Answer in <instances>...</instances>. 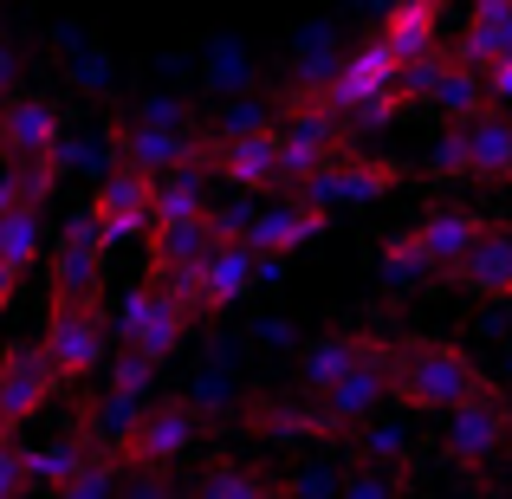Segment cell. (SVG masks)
Wrapping results in <instances>:
<instances>
[{
    "label": "cell",
    "mask_w": 512,
    "mask_h": 499,
    "mask_svg": "<svg viewBox=\"0 0 512 499\" xmlns=\"http://www.w3.org/2000/svg\"><path fill=\"white\" fill-rule=\"evenodd\" d=\"M480 389H487V376H480L454 344L409 337V344L389 350V396L409 402V409H454V402L480 396Z\"/></svg>",
    "instance_id": "obj_1"
},
{
    "label": "cell",
    "mask_w": 512,
    "mask_h": 499,
    "mask_svg": "<svg viewBox=\"0 0 512 499\" xmlns=\"http://www.w3.org/2000/svg\"><path fill=\"white\" fill-rule=\"evenodd\" d=\"M104 312H98V292H52V318H46V357L52 370L72 383V376H91L104 363Z\"/></svg>",
    "instance_id": "obj_2"
},
{
    "label": "cell",
    "mask_w": 512,
    "mask_h": 499,
    "mask_svg": "<svg viewBox=\"0 0 512 499\" xmlns=\"http://www.w3.org/2000/svg\"><path fill=\"white\" fill-rule=\"evenodd\" d=\"M188 318H195V305H188L182 292L163 286V279H143V286L124 299V312H117V344H130V350H143V357L163 363L169 350L182 344Z\"/></svg>",
    "instance_id": "obj_3"
},
{
    "label": "cell",
    "mask_w": 512,
    "mask_h": 499,
    "mask_svg": "<svg viewBox=\"0 0 512 499\" xmlns=\"http://www.w3.org/2000/svg\"><path fill=\"white\" fill-rule=\"evenodd\" d=\"M396 188V169L389 163H370V156H350V150H331L325 163H318L312 175H305L292 195H305L312 208H357V201H376Z\"/></svg>",
    "instance_id": "obj_4"
},
{
    "label": "cell",
    "mask_w": 512,
    "mask_h": 499,
    "mask_svg": "<svg viewBox=\"0 0 512 499\" xmlns=\"http://www.w3.org/2000/svg\"><path fill=\"white\" fill-rule=\"evenodd\" d=\"M441 415H448V454L454 461L480 467V461H500L512 448V409L493 389H480V396L454 402V409H441Z\"/></svg>",
    "instance_id": "obj_5"
},
{
    "label": "cell",
    "mask_w": 512,
    "mask_h": 499,
    "mask_svg": "<svg viewBox=\"0 0 512 499\" xmlns=\"http://www.w3.org/2000/svg\"><path fill=\"white\" fill-rule=\"evenodd\" d=\"M150 195H156V175L143 169H104L98 175V195H91V221H98V234L111 240V247H124V240L150 234Z\"/></svg>",
    "instance_id": "obj_6"
},
{
    "label": "cell",
    "mask_w": 512,
    "mask_h": 499,
    "mask_svg": "<svg viewBox=\"0 0 512 499\" xmlns=\"http://www.w3.org/2000/svg\"><path fill=\"white\" fill-rule=\"evenodd\" d=\"M195 435H201V415H195V402H188V396L143 402L137 428H130V441H124V461H156V467H169L175 454L195 448Z\"/></svg>",
    "instance_id": "obj_7"
},
{
    "label": "cell",
    "mask_w": 512,
    "mask_h": 499,
    "mask_svg": "<svg viewBox=\"0 0 512 499\" xmlns=\"http://www.w3.org/2000/svg\"><path fill=\"white\" fill-rule=\"evenodd\" d=\"M59 383L65 376L52 370L46 344H13L7 363H0V441H13V428H20Z\"/></svg>",
    "instance_id": "obj_8"
},
{
    "label": "cell",
    "mask_w": 512,
    "mask_h": 499,
    "mask_svg": "<svg viewBox=\"0 0 512 499\" xmlns=\"http://www.w3.org/2000/svg\"><path fill=\"white\" fill-rule=\"evenodd\" d=\"M260 286V247L247 240H214L195 266V292H201V312H221V305L247 299Z\"/></svg>",
    "instance_id": "obj_9"
},
{
    "label": "cell",
    "mask_w": 512,
    "mask_h": 499,
    "mask_svg": "<svg viewBox=\"0 0 512 499\" xmlns=\"http://www.w3.org/2000/svg\"><path fill=\"white\" fill-rule=\"evenodd\" d=\"M396 72H402V59L389 52V39H370V46H357L338 72H331V85L318 91V98L344 117V111H357L363 98H376V91H396Z\"/></svg>",
    "instance_id": "obj_10"
},
{
    "label": "cell",
    "mask_w": 512,
    "mask_h": 499,
    "mask_svg": "<svg viewBox=\"0 0 512 499\" xmlns=\"http://www.w3.org/2000/svg\"><path fill=\"white\" fill-rule=\"evenodd\" d=\"M117 156L143 175H163V169H182V163H208V143L195 130H169V124H130L117 130Z\"/></svg>",
    "instance_id": "obj_11"
},
{
    "label": "cell",
    "mask_w": 512,
    "mask_h": 499,
    "mask_svg": "<svg viewBox=\"0 0 512 499\" xmlns=\"http://www.w3.org/2000/svg\"><path fill=\"white\" fill-rule=\"evenodd\" d=\"M104 253H111V240L98 234L91 208L72 214V227H65V240H59V260H52V292H98Z\"/></svg>",
    "instance_id": "obj_12"
},
{
    "label": "cell",
    "mask_w": 512,
    "mask_h": 499,
    "mask_svg": "<svg viewBox=\"0 0 512 499\" xmlns=\"http://www.w3.org/2000/svg\"><path fill=\"white\" fill-rule=\"evenodd\" d=\"M208 169L234 188H266V182H279V137L273 130L221 137V143H208Z\"/></svg>",
    "instance_id": "obj_13"
},
{
    "label": "cell",
    "mask_w": 512,
    "mask_h": 499,
    "mask_svg": "<svg viewBox=\"0 0 512 499\" xmlns=\"http://www.w3.org/2000/svg\"><path fill=\"white\" fill-rule=\"evenodd\" d=\"M448 273H454V286L474 292V299H512V234L506 227H487Z\"/></svg>",
    "instance_id": "obj_14"
},
{
    "label": "cell",
    "mask_w": 512,
    "mask_h": 499,
    "mask_svg": "<svg viewBox=\"0 0 512 499\" xmlns=\"http://www.w3.org/2000/svg\"><path fill=\"white\" fill-rule=\"evenodd\" d=\"M318 227H325V208H312L305 195H292V201H273V208H253L247 247H260V253H292L299 240H312Z\"/></svg>",
    "instance_id": "obj_15"
},
{
    "label": "cell",
    "mask_w": 512,
    "mask_h": 499,
    "mask_svg": "<svg viewBox=\"0 0 512 499\" xmlns=\"http://www.w3.org/2000/svg\"><path fill=\"white\" fill-rule=\"evenodd\" d=\"M214 247L208 214H188V221H150V279H175L188 266H201V253Z\"/></svg>",
    "instance_id": "obj_16"
},
{
    "label": "cell",
    "mask_w": 512,
    "mask_h": 499,
    "mask_svg": "<svg viewBox=\"0 0 512 499\" xmlns=\"http://www.w3.org/2000/svg\"><path fill=\"white\" fill-rule=\"evenodd\" d=\"M59 137H65V124L52 104H39V98L0 104V156H52Z\"/></svg>",
    "instance_id": "obj_17"
},
{
    "label": "cell",
    "mask_w": 512,
    "mask_h": 499,
    "mask_svg": "<svg viewBox=\"0 0 512 499\" xmlns=\"http://www.w3.org/2000/svg\"><path fill=\"white\" fill-rule=\"evenodd\" d=\"M461 137H467V175L474 182H512V117L487 104L480 117L461 124Z\"/></svg>",
    "instance_id": "obj_18"
},
{
    "label": "cell",
    "mask_w": 512,
    "mask_h": 499,
    "mask_svg": "<svg viewBox=\"0 0 512 499\" xmlns=\"http://www.w3.org/2000/svg\"><path fill=\"white\" fill-rule=\"evenodd\" d=\"M506 52H512V0H474V20H467L454 59L493 65V59H506Z\"/></svg>",
    "instance_id": "obj_19"
},
{
    "label": "cell",
    "mask_w": 512,
    "mask_h": 499,
    "mask_svg": "<svg viewBox=\"0 0 512 499\" xmlns=\"http://www.w3.org/2000/svg\"><path fill=\"white\" fill-rule=\"evenodd\" d=\"M480 234H487V221H480V214H467V208H435L422 227H415V240H422L428 260H435V273H448V266L461 260Z\"/></svg>",
    "instance_id": "obj_20"
},
{
    "label": "cell",
    "mask_w": 512,
    "mask_h": 499,
    "mask_svg": "<svg viewBox=\"0 0 512 499\" xmlns=\"http://www.w3.org/2000/svg\"><path fill=\"white\" fill-rule=\"evenodd\" d=\"M143 402H150V396H130V389L111 383V389H104V396L85 409V441H91V448H104V454H124V441H130V428H137Z\"/></svg>",
    "instance_id": "obj_21"
},
{
    "label": "cell",
    "mask_w": 512,
    "mask_h": 499,
    "mask_svg": "<svg viewBox=\"0 0 512 499\" xmlns=\"http://www.w3.org/2000/svg\"><path fill=\"white\" fill-rule=\"evenodd\" d=\"M428 104H435L441 117H454V124L480 117V111H487V78H480V65L448 59V65H441V78L428 85Z\"/></svg>",
    "instance_id": "obj_22"
},
{
    "label": "cell",
    "mask_w": 512,
    "mask_h": 499,
    "mask_svg": "<svg viewBox=\"0 0 512 499\" xmlns=\"http://www.w3.org/2000/svg\"><path fill=\"white\" fill-rule=\"evenodd\" d=\"M435 26H441V0H396L383 20V39L396 59H422V52H435Z\"/></svg>",
    "instance_id": "obj_23"
},
{
    "label": "cell",
    "mask_w": 512,
    "mask_h": 499,
    "mask_svg": "<svg viewBox=\"0 0 512 499\" xmlns=\"http://www.w3.org/2000/svg\"><path fill=\"white\" fill-rule=\"evenodd\" d=\"M20 454H26V493H59L78 474V461L91 454V441L65 435V441H39V448H20Z\"/></svg>",
    "instance_id": "obj_24"
},
{
    "label": "cell",
    "mask_w": 512,
    "mask_h": 499,
    "mask_svg": "<svg viewBox=\"0 0 512 499\" xmlns=\"http://www.w3.org/2000/svg\"><path fill=\"white\" fill-rule=\"evenodd\" d=\"M52 182H59L52 156H7V169H0V208H39Z\"/></svg>",
    "instance_id": "obj_25"
},
{
    "label": "cell",
    "mask_w": 512,
    "mask_h": 499,
    "mask_svg": "<svg viewBox=\"0 0 512 499\" xmlns=\"http://www.w3.org/2000/svg\"><path fill=\"white\" fill-rule=\"evenodd\" d=\"M363 350H370V337H318V344H305V357H299L305 389H331Z\"/></svg>",
    "instance_id": "obj_26"
},
{
    "label": "cell",
    "mask_w": 512,
    "mask_h": 499,
    "mask_svg": "<svg viewBox=\"0 0 512 499\" xmlns=\"http://www.w3.org/2000/svg\"><path fill=\"white\" fill-rule=\"evenodd\" d=\"M39 240H46V221H39V208H0V260L7 266H33L39 260Z\"/></svg>",
    "instance_id": "obj_27"
},
{
    "label": "cell",
    "mask_w": 512,
    "mask_h": 499,
    "mask_svg": "<svg viewBox=\"0 0 512 499\" xmlns=\"http://www.w3.org/2000/svg\"><path fill=\"white\" fill-rule=\"evenodd\" d=\"M279 480H266V474H253V467H234V461H214L208 474L195 480V493H208V499H260V493H273Z\"/></svg>",
    "instance_id": "obj_28"
},
{
    "label": "cell",
    "mask_w": 512,
    "mask_h": 499,
    "mask_svg": "<svg viewBox=\"0 0 512 499\" xmlns=\"http://www.w3.org/2000/svg\"><path fill=\"white\" fill-rule=\"evenodd\" d=\"M188 402H195L201 422H221V415L234 409V376H227V363H201V370L188 376Z\"/></svg>",
    "instance_id": "obj_29"
},
{
    "label": "cell",
    "mask_w": 512,
    "mask_h": 499,
    "mask_svg": "<svg viewBox=\"0 0 512 499\" xmlns=\"http://www.w3.org/2000/svg\"><path fill=\"white\" fill-rule=\"evenodd\" d=\"M338 52H331V33H325V26H305V39H299V65H292V78H299V85L305 91H325L331 85V72H338Z\"/></svg>",
    "instance_id": "obj_30"
},
{
    "label": "cell",
    "mask_w": 512,
    "mask_h": 499,
    "mask_svg": "<svg viewBox=\"0 0 512 499\" xmlns=\"http://www.w3.org/2000/svg\"><path fill=\"white\" fill-rule=\"evenodd\" d=\"M117 480H124V467H117V454H104V448H91L85 461H78V474L65 480V499H98V493H117Z\"/></svg>",
    "instance_id": "obj_31"
},
{
    "label": "cell",
    "mask_w": 512,
    "mask_h": 499,
    "mask_svg": "<svg viewBox=\"0 0 512 499\" xmlns=\"http://www.w3.org/2000/svg\"><path fill=\"white\" fill-rule=\"evenodd\" d=\"M422 273H435V260H428V247L415 234H396L383 247V279L389 286H409V279H422Z\"/></svg>",
    "instance_id": "obj_32"
},
{
    "label": "cell",
    "mask_w": 512,
    "mask_h": 499,
    "mask_svg": "<svg viewBox=\"0 0 512 499\" xmlns=\"http://www.w3.org/2000/svg\"><path fill=\"white\" fill-rule=\"evenodd\" d=\"M357 454H363V461H389V467H396L402 454H409V435H402L396 422H370V415H363V422H357Z\"/></svg>",
    "instance_id": "obj_33"
},
{
    "label": "cell",
    "mask_w": 512,
    "mask_h": 499,
    "mask_svg": "<svg viewBox=\"0 0 512 499\" xmlns=\"http://www.w3.org/2000/svg\"><path fill=\"white\" fill-rule=\"evenodd\" d=\"M273 124H279V117L266 111L260 98H240V104H227V111L214 117V143H221V137H247V130H273Z\"/></svg>",
    "instance_id": "obj_34"
},
{
    "label": "cell",
    "mask_w": 512,
    "mask_h": 499,
    "mask_svg": "<svg viewBox=\"0 0 512 499\" xmlns=\"http://www.w3.org/2000/svg\"><path fill=\"white\" fill-rule=\"evenodd\" d=\"M208 85L214 91H240V85H247V52L227 46V39H214V46H208Z\"/></svg>",
    "instance_id": "obj_35"
},
{
    "label": "cell",
    "mask_w": 512,
    "mask_h": 499,
    "mask_svg": "<svg viewBox=\"0 0 512 499\" xmlns=\"http://www.w3.org/2000/svg\"><path fill=\"white\" fill-rule=\"evenodd\" d=\"M156 370H163L156 357H143V350H130V344H124V357L111 363V383H117V389H130V396H150V389H156Z\"/></svg>",
    "instance_id": "obj_36"
},
{
    "label": "cell",
    "mask_w": 512,
    "mask_h": 499,
    "mask_svg": "<svg viewBox=\"0 0 512 499\" xmlns=\"http://www.w3.org/2000/svg\"><path fill=\"white\" fill-rule=\"evenodd\" d=\"M396 487H402V474L389 461H370V467H357V474H344L350 499H376V493H396Z\"/></svg>",
    "instance_id": "obj_37"
},
{
    "label": "cell",
    "mask_w": 512,
    "mask_h": 499,
    "mask_svg": "<svg viewBox=\"0 0 512 499\" xmlns=\"http://www.w3.org/2000/svg\"><path fill=\"white\" fill-rule=\"evenodd\" d=\"M279 487H286V493H344V474H338V467H292Z\"/></svg>",
    "instance_id": "obj_38"
},
{
    "label": "cell",
    "mask_w": 512,
    "mask_h": 499,
    "mask_svg": "<svg viewBox=\"0 0 512 499\" xmlns=\"http://www.w3.org/2000/svg\"><path fill=\"white\" fill-rule=\"evenodd\" d=\"M428 169H435V175H467V137H461V124H454L448 137L435 143V156H428Z\"/></svg>",
    "instance_id": "obj_39"
},
{
    "label": "cell",
    "mask_w": 512,
    "mask_h": 499,
    "mask_svg": "<svg viewBox=\"0 0 512 499\" xmlns=\"http://www.w3.org/2000/svg\"><path fill=\"white\" fill-rule=\"evenodd\" d=\"M7 493H26V454L13 441H0V499Z\"/></svg>",
    "instance_id": "obj_40"
},
{
    "label": "cell",
    "mask_w": 512,
    "mask_h": 499,
    "mask_svg": "<svg viewBox=\"0 0 512 499\" xmlns=\"http://www.w3.org/2000/svg\"><path fill=\"white\" fill-rule=\"evenodd\" d=\"M480 78H487V104H512V52L493 65H480Z\"/></svg>",
    "instance_id": "obj_41"
},
{
    "label": "cell",
    "mask_w": 512,
    "mask_h": 499,
    "mask_svg": "<svg viewBox=\"0 0 512 499\" xmlns=\"http://www.w3.org/2000/svg\"><path fill=\"white\" fill-rule=\"evenodd\" d=\"M143 124H169V130H188V111L175 98H150L143 104Z\"/></svg>",
    "instance_id": "obj_42"
},
{
    "label": "cell",
    "mask_w": 512,
    "mask_h": 499,
    "mask_svg": "<svg viewBox=\"0 0 512 499\" xmlns=\"http://www.w3.org/2000/svg\"><path fill=\"white\" fill-rule=\"evenodd\" d=\"M13 78H20V52H13V46H0V104H7Z\"/></svg>",
    "instance_id": "obj_43"
},
{
    "label": "cell",
    "mask_w": 512,
    "mask_h": 499,
    "mask_svg": "<svg viewBox=\"0 0 512 499\" xmlns=\"http://www.w3.org/2000/svg\"><path fill=\"white\" fill-rule=\"evenodd\" d=\"M13 292H20V266H7V260H0V312L13 305Z\"/></svg>",
    "instance_id": "obj_44"
}]
</instances>
